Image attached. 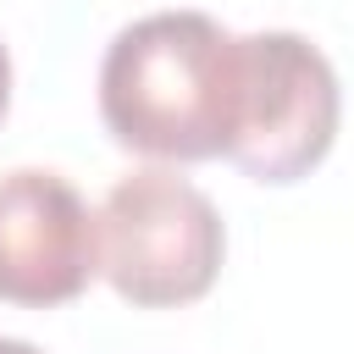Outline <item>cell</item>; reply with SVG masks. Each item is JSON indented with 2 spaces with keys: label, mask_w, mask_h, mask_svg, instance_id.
I'll use <instances>...</instances> for the list:
<instances>
[{
  "label": "cell",
  "mask_w": 354,
  "mask_h": 354,
  "mask_svg": "<svg viewBox=\"0 0 354 354\" xmlns=\"http://www.w3.org/2000/svg\"><path fill=\"white\" fill-rule=\"evenodd\" d=\"M0 354H44V348L28 343V337H0Z\"/></svg>",
  "instance_id": "obj_6"
},
{
  "label": "cell",
  "mask_w": 354,
  "mask_h": 354,
  "mask_svg": "<svg viewBox=\"0 0 354 354\" xmlns=\"http://www.w3.org/2000/svg\"><path fill=\"white\" fill-rule=\"evenodd\" d=\"M105 133L155 166L227 160L238 127V33L205 11H149L100 61Z\"/></svg>",
  "instance_id": "obj_1"
},
{
  "label": "cell",
  "mask_w": 354,
  "mask_h": 354,
  "mask_svg": "<svg viewBox=\"0 0 354 354\" xmlns=\"http://www.w3.org/2000/svg\"><path fill=\"white\" fill-rule=\"evenodd\" d=\"M337 72L326 50L293 28L238 33V127L227 160L260 188L310 177L337 144Z\"/></svg>",
  "instance_id": "obj_3"
},
{
  "label": "cell",
  "mask_w": 354,
  "mask_h": 354,
  "mask_svg": "<svg viewBox=\"0 0 354 354\" xmlns=\"http://www.w3.org/2000/svg\"><path fill=\"white\" fill-rule=\"evenodd\" d=\"M94 260L122 304L183 310L216 288L227 227L210 194L177 177V166H138L94 210Z\"/></svg>",
  "instance_id": "obj_2"
},
{
  "label": "cell",
  "mask_w": 354,
  "mask_h": 354,
  "mask_svg": "<svg viewBox=\"0 0 354 354\" xmlns=\"http://www.w3.org/2000/svg\"><path fill=\"white\" fill-rule=\"evenodd\" d=\"M100 277L94 210L50 166L0 171V304L55 310Z\"/></svg>",
  "instance_id": "obj_4"
},
{
  "label": "cell",
  "mask_w": 354,
  "mask_h": 354,
  "mask_svg": "<svg viewBox=\"0 0 354 354\" xmlns=\"http://www.w3.org/2000/svg\"><path fill=\"white\" fill-rule=\"evenodd\" d=\"M6 111H11V55L0 44V122H6Z\"/></svg>",
  "instance_id": "obj_5"
}]
</instances>
